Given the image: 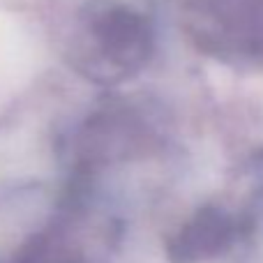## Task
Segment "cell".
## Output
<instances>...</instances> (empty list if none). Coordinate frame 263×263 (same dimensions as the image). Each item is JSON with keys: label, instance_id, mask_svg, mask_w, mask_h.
Returning <instances> with one entry per match:
<instances>
[{"label": "cell", "instance_id": "1", "mask_svg": "<svg viewBox=\"0 0 263 263\" xmlns=\"http://www.w3.org/2000/svg\"><path fill=\"white\" fill-rule=\"evenodd\" d=\"M157 51L155 0H86L77 12L67 60L100 88L136 79Z\"/></svg>", "mask_w": 263, "mask_h": 263}, {"label": "cell", "instance_id": "2", "mask_svg": "<svg viewBox=\"0 0 263 263\" xmlns=\"http://www.w3.org/2000/svg\"><path fill=\"white\" fill-rule=\"evenodd\" d=\"M159 141L162 134L157 125L139 104L120 97L102 102L72 134L69 185L92 187L100 173L155 153Z\"/></svg>", "mask_w": 263, "mask_h": 263}, {"label": "cell", "instance_id": "3", "mask_svg": "<svg viewBox=\"0 0 263 263\" xmlns=\"http://www.w3.org/2000/svg\"><path fill=\"white\" fill-rule=\"evenodd\" d=\"M180 26L208 58L231 67H263V0H185Z\"/></svg>", "mask_w": 263, "mask_h": 263}, {"label": "cell", "instance_id": "4", "mask_svg": "<svg viewBox=\"0 0 263 263\" xmlns=\"http://www.w3.org/2000/svg\"><path fill=\"white\" fill-rule=\"evenodd\" d=\"M250 229L247 215L238 217L222 205H203L199 208L168 242V261L171 263H203L236 242Z\"/></svg>", "mask_w": 263, "mask_h": 263}, {"label": "cell", "instance_id": "5", "mask_svg": "<svg viewBox=\"0 0 263 263\" xmlns=\"http://www.w3.org/2000/svg\"><path fill=\"white\" fill-rule=\"evenodd\" d=\"M250 171H252V178H254V182H256V192H254V194H256V203L263 208V150L254 157Z\"/></svg>", "mask_w": 263, "mask_h": 263}]
</instances>
